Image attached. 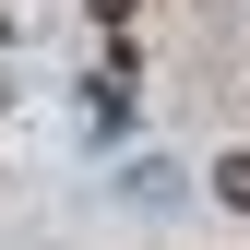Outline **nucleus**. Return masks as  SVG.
<instances>
[{"label":"nucleus","instance_id":"1","mask_svg":"<svg viewBox=\"0 0 250 250\" xmlns=\"http://www.w3.org/2000/svg\"><path fill=\"white\" fill-rule=\"evenodd\" d=\"M214 203H238V214H250V155H214Z\"/></svg>","mask_w":250,"mask_h":250}]
</instances>
